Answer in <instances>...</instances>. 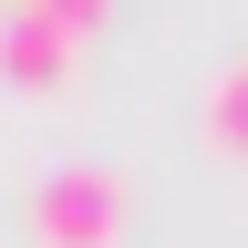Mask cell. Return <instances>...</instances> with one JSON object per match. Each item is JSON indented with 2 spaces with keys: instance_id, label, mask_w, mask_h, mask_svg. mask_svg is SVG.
I'll return each mask as SVG.
<instances>
[{
  "instance_id": "6da1fadb",
  "label": "cell",
  "mask_w": 248,
  "mask_h": 248,
  "mask_svg": "<svg viewBox=\"0 0 248 248\" xmlns=\"http://www.w3.org/2000/svg\"><path fill=\"white\" fill-rule=\"evenodd\" d=\"M124 217H135V197H124L114 166H52L31 186V238L42 248H114Z\"/></svg>"
},
{
  "instance_id": "7a4b0ae2",
  "label": "cell",
  "mask_w": 248,
  "mask_h": 248,
  "mask_svg": "<svg viewBox=\"0 0 248 248\" xmlns=\"http://www.w3.org/2000/svg\"><path fill=\"white\" fill-rule=\"evenodd\" d=\"M83 31H93V0H21V11L0 21V73H11V83H31V93H42V83H62Z\"/></svg>"
},
{
  "instance_id": "3957f363",
  "label": "cell",
  "mask_w": 248,
  "mask_h": 248,
  "mask_svg": "<svg viewBox=\"0 0 248 248\" xmlns=\"http://www.w3.org/2000/svg\"><path fill=\"white\" fill-rule=\"evenodd\" d=\"M207 145L217 155H248V52L207 73Z\"/></svg>"
}]
</instances>
